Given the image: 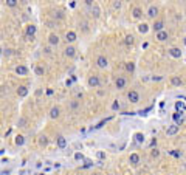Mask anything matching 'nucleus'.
<instances>
[{"label":"nucleus","mask_w":186,"mask_h":175,"mask_svg":"<svg viewBox=\"0 0 186 175\" xmlns=\"http://www.w3.org/2000/svg\"><path fill=\"white\" fill-rule=\"evenodd\" d=\"M132 17H133V19H137V20L143 19V10H141V8L135 6L133 10H132Z\"/></svg>","instance_id":"obj_13"},{"label":"nucleus","mask_w":186,"mask_h":175,"mask_svg":"<svg viewBox=\"0 0 186 175\" xmlns=\"http://www.w3.org/2000/svg\"><path fill=\"white\" fill-rule=\"evenodd\" d=\"M59 116H61V109H59L57 105L51 107V110H50V118H51V119H57Z\"/></svg>","instance_id":"obj_11"},{"label":"nucleus","mask_w":186,"mask_h":175,"mask_svg":"<svg viewBox=\"0 0 186 175\" xmlns=\"http://www.w3.org/2000/svg\"><path fill=\"white\" fill-rule=\"evenodd\" d=\"M124 43H126V45H133V43H135V37H133V36L132 34H127V36H126V37H124Z\"/></svg>","instance_id":"obj_22"},{"label":"nucleus","mask_w":186,"mask_h":175,"mask_svg":"<svg viewBox=\"0 0 186 175\" xmlns=\"http://www.w3.org/2000/svg\"><path fill=\"white\" fill-rule=\"evenodd\" d=\"M167 37H169V33H167L166 30L163 31H158V33H155V39L160 40V42H165V40H167Z\"/></svg>","instance_id":"obj_10"},{"label":"nucleus","mask_w":186,"mask_h":175,"mask_svg":"<svg viewBox=\"0 0 186 175\" xmlns=\"http://www.w3.org/2000/svg\"><path fill=\"white\" fill-rule=\"evenodd\" d=\"M126 70H127L129 73H133L135 71V64L133 62H127V64H126Z\"/></svg>","instance_id":"obj_27"},{"label":"nucleus","mask_w":186,"mask_h":175,"mask_svg":"<svg viewBox=\"0 0 186 175\" xmlns=\"http://www.w3.org/2000/svg\"><path fill=\"white\" fill-rule=\"evenodd\" d=\"M92 12H93L95 17H99V14H101V10H99L98 5H93V6H92Z\"/></svg>","instance_id":"obj_26"},{"label":"nucleus","mask_w":186,"mask_h":175,"mask_svg":"<svg viewBox=\"0 0 186 175\" xmlns=\"http://www.w3.org/2000/svg\"><path fill=\"white\" fill-rule=\"evenodd\" d=\"M158 11H160V10H158V6H155V5H151V6L147 8L146 16H147V17H151V19H155V17L158 16Z\"/></svg>","instance_id":"obj_7"},{"label":"nucleus","mask_w":186,"mask_h":175,"mask_svg":"<svg viewBox=\"0 0 186 175\" xmlns=\"http://www.w3.org/2000/svg\"><path fill=\"white\" fill-rule=\"evenodd\" d=\"M113 8H115V10H120V8H121V2H115V3H113Z\"/></svg>","instance_id":"obj_34"},{"label":"nucleus","mask_w":186,"mask_h":175,"mask_svg":"<svg viewBox=\"0 0 186 175\" xmlns=\"http://www.w3.org/2000/svg\"><path fill=\"white\" fill-rule=\"evenodd\" d=\"M14 71H16V74H19V76H26L30 70L26 68L25 65H17L16 68H14Z\"/></svg>","instance_id":"obj_12"},{"label":"nucleus","mask_w":186,"mask_h":175,"mask_svg":"<svg viewBox=\"0 0 186 175\" xmlns=\"http://www.w3.org/2000/svg\"><path fill=\"white\" fill-rule=\"evenodd\" d=\"M178 130H180V125L178 124H174V125H169V127L166 129V135L167 136H174L178 133Z\"/></svg>","instance_id":"obj_9"},{"label":"nucleus","mask_w":186,"mask_h":175,"mask_svg":"<svg viewBox=\"0 0 186 175\" xmlns=\"http://www.w3.org/2000/svg\"><path fill=\"white\" fill-rule=\"evenodd\" d=\"M34 73H36V76H44L45 74V67L42 64H37L34 67Z\"/></svg>","instance_id":"obj_18"},{"label":"nucleus","mask_w":186,"mask_h":175,"mask_svg":"<svg viewBox=\"0 0 186 175\" xmlns=\"http://www.w3.org/2000/svg\"><path fill=\"white\" fill-rule=\"evenodd\" d=\"M87 84H89V87L96 88V87H99V85H101V79H99V76H96V74H92V76L89 78Z\"/></svg>","instance_id":"obj_3"},{"label":"nucleus","mask_w":186,"mask_h":175,"mask_svg":"<svg viewBox=\"0 0 186 175\" xmlns=\"http://www.w3.org/2000/svg\"><path fill=\"white\" fill-rule=\"evenodd\" d=\"M112 109H113V110H118V109H120V102L115 101V102L112 104Z\"/></svg>","instance_id":"obj_33"},{"label":"nucleus","mask_w":186,"mask_h":175,"mask_svg":"<svg viewBox=\"0 0 186 175\" xmlns=\"http://www.w3.org/2000/svg\"><path fill=\"white\" fill-rule=\"evenodd\" d=\"M126 84H127V79H126L124 76H118L116 81H115V85H116L118 90H122V88L126 87Z\"/></svg>","instance_id":"obj_8"},{"label":"nucleus","mask_w":186,"mask_h":175,"mask_svg":"<svg viewBox=\"0 0 186 175\" xmlns=\"http://www.w3.org/2000/svg\"><path fill=\"white\" fill-rule=\"evenodd\" d=\"M169 54L172 57H175V59H178V57L181 56V51H180V48H171L169 50Z\"/></svg>","instance_id":"obj_21"},{"label":"nucleus","mask_w":186,"mask_h":175,"mask_svg":"<svg viewBox=\"0 0 186 175\" xmlns=\"http://www.w3.org/2000/svg\"><path fill=\"white\" fill-rule=\"evenodd\" d=\"M56 143H57L59 149H65V147H67V140H65V136H62V135H59L56 138Z\"/></svg>","instance_id":"obj_15"},{"label":"nucleus","mask_w":186,"mask_h":175,"mask_svg":"<svg viewBox=\"0 0 186 175\" xmlns=\"http://www.w3.org/2000/svg\"><path fill=\"white\" fill-rule=\"evenodd\" d=\"M26 124H28V118H26V116H20L17 125H19V127H26Z\"/></svg>","instance_id":"obj_24"},{"label":"nucleus","mask_w":186,"mask_h":175,"mask_svg":"<svg viewBox=\"0 0 186 175\" xmlns=\"http://www.w3.org/2000/svg\"><path fill=\"white\" fill-rule=\"evenodd\" d=\"M174 119L177 121V123H178V121L181 123V119H180V115H178V113H174Z\"/></svg>","instance_id":"obj_35"},{"label":"nucleus","mask_w":186,"mask_h":175,"mask_svg":"<svg viewBox=\"0 0 186 175\" xmlns=\"http://www.w3.org/2000/svg\"><path fill=\"white\" fill-rule=\"evenodd\" d=\"M76 39H78V34H76L73 30H70V31H67V33H65V42L68 43V45H71Z\"/></svg>","instance_id":"obj_4"},{"label":"nucleus","mask_w":186,"mask_h":175,"mask_svg":"<svg viewBox=\"0 0 186 175\" xmlns=\"http://www.w3.org/2000/svg\"><path fill=\"white\" fill-rule=\"evenodd\" d=\"M151 156H152V158H158V156H160V150H158V149H152L151 150Z\"/></svg>","instance_id":"obj_32"},{"label":"nucleus","mask_w":186,"mask_h":175,"mask_svg":"<svg viewBox=\"0 0 186 175\" xmlns=\"http://www.w3.org/2000/svg\"><path fill=\"white\" fill-rule=\"evenodd\" d=\"M45 53H47V54H51V48H50V47L45 48Z\"/></svg>","instance_id":"obj_38"},{"label":"nucleus","mask_w":186,"mask_h":175,"mask_svg":"<svg viewBox=\"0 0 186 175\" xmlns=\"http://www.w3.org/2000/svg\"><path fill=\"white\" fill-rule=\"evenodd\" d=\"M110 175H113V174H110Z\"/></svg>","instance_id":"obj_40"},{"label":"nucleus","mask_w":186,"mask_h":175,"mask_svg":"<svg viewBox=\"0 0 186 175\" xmlns=\"http://www.w3.org/2000/svg\"><path fill=\"white\" fill-rule=\"evenodd\" d=\"M171 84L175 85V87H180V85L183 84V81H181L180 76H171Z\"/></svg>","instance_id":"obj_20"},{"label":"nucleus","mask_w":186,"mask_h":175,"mask_svg":"<svg viewBox=\"0 0 186 175\" xmlns=\"http://www.w3.org/2000/svg\"><path fill=\"white\" fill-rule=\"evenodd\" d=\"M152 30L155 31V33L163 31V30H165V20H163V19H157L155 22H154V25H152Z\"/></svg>","instance_id":"obj_6"},{"label":"nucleus","mask_w":186,"mask_h":175,"mask_svg":"<svg viewBox=\"0 0 186 175\" xmlns=\"http://www.w3.org/2000/svg\"><path fill=\"white\" fill-rule=\"evenodd\" d=\"M36 31H37V28H36L34 25H26L25 34H26V36H28V37H30V36H34V34H36Z\"/></svg>","instance_id":"obj_19"},{"label":"nucleus","mask_w":186,"mask_h":175,"mask_svg":"<svg viewBox=\"0 0 186 175\" xmlns=\"http://www.w3.org/2000/svg\"><path fill=\"white\" fill-rule=\"evenodd\" d=\"M64 54H65L67 57H75V54H76V48H75L73 45H67V48L64 50Z\"/></svg>","instance_id":"obj_14"},{"label":"nucleus","mask_w":186,"mask_h":175,"mask_svg":"<svg viewBox=\"0 0 186 175\" xmlns=\"http://www.w3.org/2000/svg\"><path fill=\"white\" fill-rule=\"evenodd\" d=\"M147 30H149V25L147 23H144V22H143V23H140L138 25V31H140V33H147Z\"/></svg>","instance_id":"obj_25"},{"label":"nucleus","mask_w":186,"mask_h":175,"mask_svg":"<svg viewBox=\"0 0 186 175\" xmlns=\"http://www.w3.org/2000/svg\"><path fill=\"white\" fill-rule=\"evenodd\" d=\"M78 107H79V101L73 99V101L70 102V109H71V110H76V109H78Z\"/></svg>","instance_id":"obj_29"},{"label":"nucleus","mask_w":186,"mask_h":175,"mask_svg":"<svg viewBox=\"0 0 186 175\" xmlns=\"http://www.w3.org/2000/svg\"><path fill=\"white\" fill-rule=\"evenodd\" d=\"M95 64H96L98 68H107V67H109V59L106 56L101 54V56L96 57V62H95Z\"/></svg>","instance_id":"obj_1"},{"label":"nucleus","mask_w":186,"mask_h":175,"mask_svg":"<svg viewBox=\"0 0 186 175\" xmlns=\"http://www.w3.org/2000/svg\"><path fill=\"white\" fill-rule=\"evenodd\" d=\"M75 158H76V160H82V155H81V154H76Z\"/></svg>","instance_id":"obj_37"},{"label":"nucleus","mask_w":186,"mask_h":175,"mask_svg":"<svg viewBox=\"0 0 186 175\" xmlns=\"http://www.w3.org/2000/svg\"><path fill=\"white\" fill-rule=\"evenodd\" d=\"M127 99L132 102V104H137V102H140V93L137 90H130L127 93Z\"/></svg>","instance_id":"obj_5"},{"label":"nucleus","mask_w":186,"mask_h":175,"mask_svg":"<svg viewBox=\"0 0 186 175\" xmlns=\"http://www.w3.org/2000/svg\"><path fill=\"white\" fill-rule=\"evenodd\" d=\"M47 144H48V136H47V135H40V136H39V146L45 147Z\"/></svg>","instance_id":"obj_23"},{"label":"nucleus","mask_w":186,"mask_h":175,"mask_svg":"<svg viewBox=\"0 0 186 175\" xmlns=\"http://www.w3.org/2000/svg\"><path fill=\"white\" fill-rule=\"evenodd\" d=\"M17 95H19L20 98H25L26 95H28V87H26V85H20V87L17 88Z\"/></svg>","instance_id":"obj_17"},{"label":"nucleus","mask_w":186,"mask_h":175,"mask_svg":"<svg viewBox=\"0 0 186 175\" xmlns=\"http://www.w3.org/2000/svg\"><path fill=\"white\" fill-rule=\"evenodd\" d=\"M24 143H25V138L22 136V135H17L16 136V144L17 146H24Z\"/></svg>","instance_id":"obj_28"},{"label":"nucleus","mask_w":186,"mask_h":175,"mask_svg":"<svg viewBox=\"0 0 186 175\" xmlns=\"http://www.w3.org/2000/svg\"><path fill=\"white\" fill-rule=\"evenodd\" d=\"M98 158H106V154L104 152H98Z\"/></svg>","instance_id":"obj_36"},{"label":"nucleus","mask_w":186,"mask_h":175,"mask_svg":"<svg viewBox=\"0 0 186 175\" xmlns=\"http://www.w3.org/2000/svg\"><path fill=\"white\" fill-rule=\"evenodd\" d=\"M129 163L132 164V166H138V164H140V155H138V154H130Z\"/></svg>","instance_id":"obj_16"},{"label":"nucleus","mask_w":186,"mask_h":175,"mask_svg":"<svg viewBox=\"0 0 186 175\" xmlns=\"http://www.w3.org/2000/svg\"><path fill=\"white\" fill-rule=\"evenodd\" d=\"M185 45H186V37H185Z\"/></svg>","instance_id":"obj_39"},{"label":"nucleus","mask_w":186,"mask_h":175,"mask_svg":"<svg viewBox=\"0 0 186 175\" xmlns=\"http://www.w3.org/2000/svg\"><path fill=\"white\" fill-rule=\"evenodd\" d=\"M59 43H61V37H59L56 33H51L48 36V45L50 47H57Z\"/></svg>","instance_id":"obj_2"},{"label":"nucleus","mask_w":186,"mask_h":175,"mask_svg":"<svg viewBox=\"0 0 186 175\" xmlns=\"http://www.w3.org/2000/svg\"><path fill=\"white\" fill-rule=\"evenodd\" d=\"M6 5L10 6V8H16L19 3H17V0H6Z\"/></svg>","instance_id":"obj_31"},{"label":"nucleus","mask_w":186,"mask_h":175,"mask_svg":"<svg viewBox=\"0 0 186 175\" xmlns=\"http://www.w3.org/2000/svg\"><path fill=\"white\" fill-rule=\"evenodd\" d=\"M135 140H137V143H143L144 141V135H143V133H135Z\"/></svg>","instance_id":"obj_30"}]
</instances>
